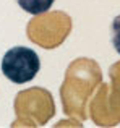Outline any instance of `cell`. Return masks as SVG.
Here are the masks:
<instances>
[{
	"mask_svg": "<svg viewBox=\"0 0 120 128\" xmlns=\"http://www.w3.org/2000/svg\"><path fill=\"white\" fill-rule=\"evenodd\" d=\"M112 46L120 54V15L112 21Z\"/></svg>",
	"mask_w": 120,
	"mask_h": 128,
	"instance_id": "3957f363",
	"label": "cell"
},
{
	"mask_svg": "<svg viewBox=\"0 0 120 128\" xmlns=\"http://www.w3.org/2000/svg\"><path fill=\"white\" fill-rule=\"evenodd\" d=\"M55 0H16L20 6L29 15H42L52 6Z\"/></svg>",
	"mask_w": 120,
	"mask_h": 128,
	"instance_id": "7a4b0ae2",
	"label": "cell"
},
{
	"mask_svg": "<svg viewBox=\"0 0 120 128\" xmlns=\"http://www.w3.org/2000/svg\"><path fill=\"white\" fill-rule=\"evenodd\" d=\"M2 73L6 80L15 84L28 83L39 73L41 60L32 49L24 46H16L6 50L2 58Z\"/></svg>",
	"mask_w": 120,
	"mask_h": 128,
	"instance_id": "6da1fadb",
	"label": "cell"
}]
</instances>
